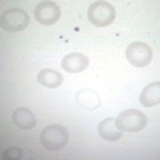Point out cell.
<instances>
[{
    "label": "cell",
    "instance_id": "obj_7",
    "mask_svg": "<svg viewBox=\"0 0 160 160\" xmlns=\"http://www.w3.org/2000/svg\"><path fill=\"white\" fill-rule=\"evenodd\" d=\"M89 64V59L80 52L68 53L62 60V68L69 73H80L86 71Z\"/></svg>",
    "mask_w": 160,
    "mask_h": 160
},
{
    "label": "cell",
    "instance_id": "obj_5",
    "mask_svg": "<svg viewBox=\"0 0 160 160\" xmlns=\"http://www.w3.org/2000/svg\"><path fill=\"white\" fill-rule=\"evenodd\" d=\"M126 58L133 67H147L152 60V49L144 42H133L126 49Z\"/></svg>",
    "mask_w": 160,
    "mask_h": 160
},
{
    "label": "cell",
    "instance_id": "obj_6",
    "mask_svg": "<svg viewBox=\"0 0 160 160\" xmlns=\"http://www.w3.org/2000/svg\"><path fill=\"white\" fill-rule=\"evenodd\" d=\"M60 8L55 2H40L33 9V16L43 26H52L60 19Z\"/></svg>",
    "mask_w": 160,
    "mask_h": 160
},
{
    "label": "cell",
    "instance_id": "obj_11",
    "mask_svg": "<svg viewBox=\"0 0 160 160\" xmlns=\"http://www.w3.org/2000/svg\"><path fill=\"white\" fill-rule=\"evenodd\" d=\"M38 83L47 88H58L63 84V75L55 69H42L38 73Z\"/></svg>",
    "mask_w": 160,
    "mask_h": 160
},
{
    "label": "cell",
    "instance_id": "obj_13",
    "mask_svg": "<svg viewBox=\"0 0 160 160\" xmlns=\"http://www.w3.org/2000/svg\"><path fill=\"white\" fill-rule=\"evenodd\" d=\"M23 158V149L20 147H9L2 152L3 160H19Z\"/></svg>",
    "mask_w": 160,
    "mask_h": 160
},
{
    "label": "cell",
    "instance_id": "obj_8",
    "mask_svg": "<svg viewBox=\"0 0 160 160\" xmlns=\"http://www.w3.org/2000/svg\"><path fill=\"white\" fill-rule=\"evenodd\" d=\"M139 102L144 107H153L160 103V82L149 83L148 86L144 87L139 96Z\"/></svg>",
    "mask_w": 160,
    "mask_h": 160
},
{
    "label": "cell",
    "instance_id": "obj_4",
    "mask_svg": "<svg viewBox=\"0 0 160 160\" xmlns=\"http://www.w3.org/2000/svg\"><path fill=\"white\" fill-rule=\"evenodd\" d=\"M0 24H2V28L7 32H20L28 27L29 16L27 11L13 7L2 13Z\"/></svg>",
    "mask_w": 160,
    "mask_h": 160
},
{
    "label": "cell",
    "instance_id": "obj_2",
    "mask_svg": "<svg viewBox=\"0 0 160 160\" xmlns=\"http://www.w3.org/2000/svg\"><path fill=\"white\" fill-rule=\"evenodd\" d=\"M147 116L139 109H126L115 119V126L122 132H139L146 128Z\"/></svg>",
    "mask_w": 160,
    "mask_h": 160
},
{
    "label": "cell",
    "instance_id": "obj_9",
    "mask_svg": "<svg viewBox=\"0 0 160 160\" xmlns=\"http://www.w3.org/2000/svg\"><path fill=\"white\" fill-rule=\"evenodd\" d=\"M12 122L20 129H32L36 126L35 115L26 107H19L12 112Z\"/></svg>",
    "mask_w": 160,
    "mask_h": 160
},
{
    "label": "cell",
    "instance_id": "obj_1",
    "mask_svg": "<svg viewBox=\"0 0 160 160\" xmlns=\"http://www.w3.org/2000/svg\"><path fill=\"white\" fill-rule=\"evenodd\" d=\"M68 131L60 124H49L40 133V144L48 151H58L67 146Z\"/></svg>",
    "mask_w": 160,
    "mask_h": 160
},
{
    "label": "cell",
    "instance_id": "obj_12",
    "mask_svg": "<svg viewBox=\"0 0 160 160\" xmlns=\"http://www.w3.org/2000/svg\"><path fill=\"white\" fill-rule=\"evenodd\" d=\"M75 100L80 107L86 109H96L100 106V98L99 95L92 91V89H80L75 95Z\"/></svg>",
    "mask_w": 160,
    "mask_h": 160
},
{
    "label": "cell",
    "instance_id": "obj_10",
    "mask_svg": "<svg viewBox=\"0 0 160 160\" xmlns=\"http://www.w3.org/2000/svg\"><path fill=\"white\" fill-rule=\"evenodd\" d=\"M98 131L100 138L107 140V142H116L123 136V132L116 128L115 126V119L113 118H107L104 119L102 123L99 124Z\"/></svg>",
    "mask_w": 160,
    "mask_h": 160
},
{
    "label": "cell",
    "instance_id": "obj_3",
    "mask_svg": "<svg viewBox=\"0 0 160 160\" xmlns=\"http://www.w3.org/2000/svg\"><path fill=\"white\" fill-rule=\"evenodd\" d=\"M88 20L95 27H108L116 18V11L113 6L107 2H95L88 7Z\"/></svg>",
    "mask_w": 160,
    "mask_h": 160
}]
</instances>
